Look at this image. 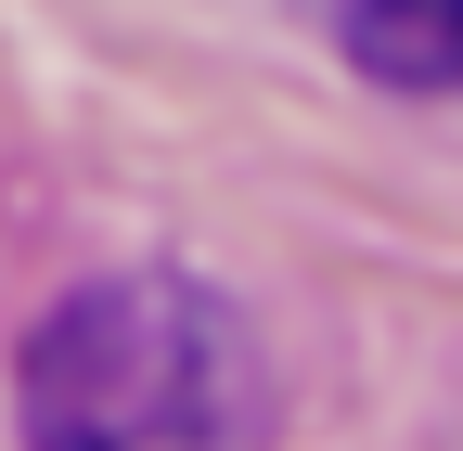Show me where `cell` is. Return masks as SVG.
Instances as JSON below:
<instances>
[{
	"label": "cell",
	"instance_id": "2",
	"mask_svg": "<svg viewBox=\"0 0 463 451\" xmlns=\"http://www.w3.org/2000/svg\"><path fill=\"white\" fill-rule=\"evenodd\" d=\"M347 65L386 91H450L463 103V0H347L335 14Z\"/></svg>",
	"mask_w": 463,
	"mask_h": 451
},
{
	"label": "cell",
	"instance_id": "1",
	"mask_svg": "<svg viewBox=\"0 0 463 451\" xmlns=\"http://www.w3.org/2000/svg\"><path fill=\"white\" fill-rule=\"evenodd\" d=\"M258 400V349L181 271H90L14 349L26 451H219Z\"/></svg>",
	"mask_w": 463,
	"mask_h": 451
}]
</instances>
